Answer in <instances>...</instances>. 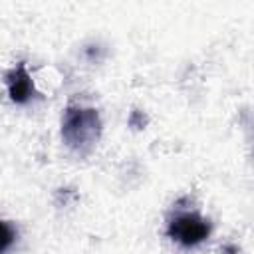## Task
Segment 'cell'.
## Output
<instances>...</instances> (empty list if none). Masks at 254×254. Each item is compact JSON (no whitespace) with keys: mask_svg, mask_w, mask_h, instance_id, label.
I'll use <instances>...</instances> for the list:
<instances>
[{"mask_svg":"<svg viewBox=\"0 0 254 254\" xmlns=\"http://www.w3.org/2000/svg\"><path fill=\"white\" fill-rule=\"evenodd\" d=\"M6 85H8L10 99L16 101V103H26L34 93V83H32V77H30L24 64H20L12 71H8Z\"/></svg>","mask_w":254,"mask_h":254,"instance_id":"3","label":"cell"},{"mask_svg":"<svg viewBox=\"0 0 254 254\" xmlns=\"http://www.w3.org/2000/svg\"><path fill=\"white\" fill-rule=\"evenodd\" d=\"M101 131L99 115L91 107H79V105H69L64 113L62 121V137L64 141L73 147V149H87L91 147Z\"/></svg>","mask_w":254,"mask_h":254,"instance_id":"1","label":"cell"},{"mask_svg":"<svg viewBox=\"0 0 254 254\" xmlns=\"http://www.w3.org/2000/svg\"><path fill=\"white\" fill-rule=\"evenodd\" d=\"M167 234L183 246H196L210 234V224L196 212H185L169 222Z\"/></svg>","mask_w":254,"mask_h":254,"instance_id":"2","label":"cell"},{"mask_svg":"<svg viewBox=\"0 0 254 254\" xmlns=\"http://www.w3.org/2000/svg\"><path fill=\"white\" fill-rule=\"evenodd\" d=\"M2 226H4V240H2V250H8V246H10V242H12V230H10L8 222H4Z\"/></svg>","mask_w":254,"mask_h":254,"instance_id":"4","label":"cell"}]
</instances>
